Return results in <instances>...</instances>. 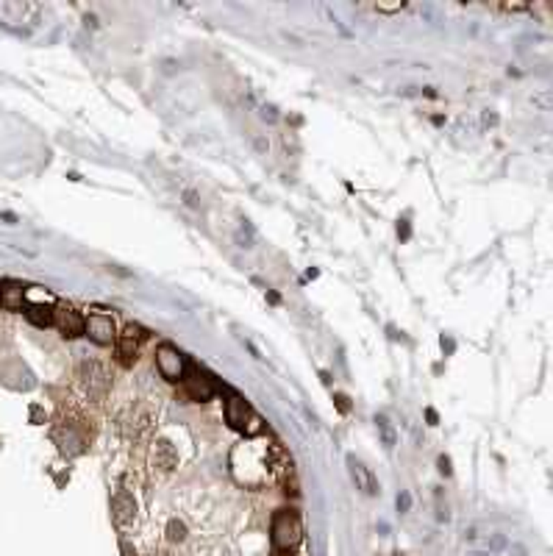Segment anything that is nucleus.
<instances>
[{
    "instance_id": "nucleus-1",
    "label": "nucleus",
    "mask_w": 553,
    "mask_h": 556,
    "mask_svg": "<svg viewBox=\"0 0 553 556\" xmlns=\"http://www.w3.org/2000/svg\"><path fill=\"white\" fill-rule=\"evenodd\" d=\"M300 534H303V528H300V520H298L295 512L281 509L273 517V545H276V551L295 548L300 543Z\"/></svg>"
},
{
    "instance_id": "nucleus-2",
    "label": "nucleus",
    "mask_w": 553,
    "mask_h": 556,
    "mask_svg": "<svg viewBox=\"0 0 553 556\" xmlns=\"http://www.w3.org/2000/svg\"><path fill=\"white\" fill-rule=\"evenodd\" d=\"M156 368H159V373H162L167 381H184L186 378L184 353H181L176 345H170V342H162V345L156 348Z\"/></svg>"
},
{
    "instance_id": "nucleus-3",
    "label": "nucleus",
    "mask_w": 553,
    "mask_h": 556,
    "mask_svg": "<svg viewBox=\"0 0 553 556\" xmlns=\"http://www.w3.org/2000/svg\"><path fill=\"white\" fill-rule=\"evenodd\" d=\"M145 337H147V334H145L139 325H126V331H123L120 339H117V359H120L123 368H131V365L137 362L139 342H142Z\"/></svg>"
},
{
    "instance_id": "nucleus-4",
    "label": "nucleus",
    "mask_w": 553,
    "mask_h": 556,
    "mask_svg": "<svg viewBox=\"0 0 553 556\" xmlns=\"http://www.w3.org/2000/svg\"><path fill=\"white\" fill-rule=\"evenodd\" d=\"M78 375H81V384H84V389H87L90 398L106 395V389H109V375H106V370H103L100 362H95V359L84 362L81 370H78Z\"/></svg>"
},
{
    "instance_id": "nucleus-5",
    "label": "nucleus",
    "mask_w": 553,
    "mask_h": 556,
    "mask_svg": "<svg viewBox=\"0 0 553 556\" xmlns=\"http://www.w3.org/2000/svg\"><path fill=\"white\" fill-rule=\"evenodd\" d=\"M84 331L97 345H111L117 339V328H114V320L109 315H90L84 320Z\"/></svg>"
},
{
    "instance_id": "nucleus-6",
    "label": "nucleus",
    "mask_w": 553,
    "mask_h": 556,
    "mask_svg": "<svg viewBox=\"0 0 553 556\" xmlns=\"http://www.w3.org/2000/svg\"><path fill=\"white\" fill-rule=\"evenodd\" d=\"M53 325L67 337V339H75L84 334V318L73 309V306H56L53 309Z\"/></svg>"
},
{
    "instance_id": "nucleus-7",
    "label": "nucleus",
    "mask_w": 553,
    "mask_h": 556,
    "mask_svg": "<svg viewBox=\"0 0 553 556\" xmlns=\"http://www.w3.org/2000/svg\"><path fill=\"white\" fill-rule=\"evenodd\" d=\"M111 512H114V520H117L120 528H131L134 520H137V501L126 490H120L111 501Z\"/></svg>"
},
{
    "instance_id": "nucleus-8",
    "label": "nucleus",
    "mask_w": 553,
    "mask_h": 556,
    "mask_svg": "<svg viewBox=\"0 0 553 556\" xmlns=\"http://www.w3.org/2000/svg\"><path fill=\"white\" fill-rule=\"evenodd\" d=\"M250 406L242 401V398H236V395H231L229 404H226V420H229L231 428H236V431H245V425L250 423Z\"/></svg>"
},
{
    "instance_id": "nucleus-9",
    "label": "nucleus",
    "mask_w": 553,
    "mask_h": 556,
    "mask_svg": "<svg viewBox=\"0 0 553 556\" xmlns=\"http://www.w3.org/2000/svg\"><path fill=\"white\" fill-rule=\"evenodd\" d=\"M348 467H351V476L356 481V490H362L365 495H378V481L375 476L370 473V467H365L362 462H356L353 457H348Z\"/></svg>"
},
{
    "instance_id": "nucleus-10",
    "label": "nucleus",
    "mask_w": 553,
    "mask_h": 556,
    "mask_svg": "<svg viewBox=\"0 0 553 556\" xmlns=\"http://www.w3.org/2000/svg\"><path fill=\"white\" fill-rule=\"evenodd\" d=\"M184 389H186V398L189 401H209L212 395H214V387H212V381L209 378H203V375H198V373H192L189 378H184Z\"/></svg>"
},
{
    "instance_id": "nucleus-11",
    "label": "nucleus",
    "mask_w": 553,
    "mask_h": 556,
    "mask_svg": "<svg viewBox=\"0 0 553 556\" xmlns=\"http://www.w3.org/2000/svg\"><path fill=\"white\" fill-rule=\"evenodd\" d=\"M153 459H156V467L173 470V467L178 464V454H176V448H173L170 440H159L156 448H153Z\"/></svg>"
},
{
    "instance_id": "nucleus-12",
    "label": "nucleus",
    "mask_w": 553,
    "mask_h": 556,
    "mask_svg": "<svg viewBox=\"0 0 553 556\" xmlns=\"http://www.w3.org/2000/svg\"><path fill=\"white\" fill-rule=\"evenodd\" d=\"M23 312H25V318H28L31 323L40 325V328L53 325V309H50V306H42V303H23Z\"/></svg>"
},
{
    "instance_id": "nucleus-13",
    "label": "nucleus",
    "mask_w": 553,
    "mask_h": 556,
    "mask_svg": "<svg viewBox=\"0 0 553 556\" xmlns=\"http://www.w3.org/2000/svg\"><path fill=\"white\" fill-rule=\"evenodd\" d=\"M0 306L20 309V306H23V289H20V286H6V289H0Z\"/></svg>"
},
{
    "instance_id": "nucleus-14",
    "label": "nucleus",
    "mask_w": 553,
    "mask_h": 556,
    "mask_svg": "<svg viewBox=\"0 0 553 556\" xmlns=\"http://www.w3.org/2000/svg\"><path fill=\"white\" fill-rule=\"evenodd\" d=\"M375 425H378V431H381V440H384V445L387 448H395V442H398V434H395V428L389 425V420L384 415L375 417Z\"/></svg>"
},
{
    "instance_id": "nucleus-15",
    "label": "nucleus",
    "mask_w": 553,
    "mask_h": 556,
    "mask_svg": "<svg viewBox=\"0 0 553 556\" xmlns=\"http://www.w3.org/2000/svg\"><path fill=\"white\" fill-rule=\"evenodd\" d=\"M167 537H170L173 543L186 540V526L181 523V520H170V523H167Z\"/></svg>"
},
{
    "instance_id": "nucleus-16",
    "label": "nucleus",
    "mask_w": 553,
    "mask_h": 556,
    "mask_svg": "<svg viewBox=\"0 0 553 556\" xmlns=\"http://www.w3.org/2000/svg\"><path fill=\"white\" fill-rule=\"evenodd\" d=\"M395 507H398L401 514H406V512L412 509V495H409V492H401V495L395 498Z\"/></svg>"
},
{
    "instance_id": "nucleus-17",
    "label": "nucleus",
    "mask_w": 553,
    "mask_h": 556,
    "mask_svg": "<svg viewBox=\"0 0 553 556\" xmlns=\"http://www.w3.org/2000/svg\"><path fill=\"white\" fill-rule=\"evenodd\" d=\"M403 6H406V3H392V6H384V3H375L372 8H375V11H387V14H392V11H401Z\"/></svg>"
},
{
    "instance_id": "nucleus-18",
    "label": "nucleus",
    "mask_w": 553,
    "mask_h": 556,
    "mask_svg": "<svg viewBox=\"0 0 553 556\" xmlns=\"http://www.w3.org/2000/svg\"><path fill=\"white\" fill-rule=\"evenodd\" d=\"M184 203L186 206H192V209H200V200H198V195H195V192H192V189H184Z\"/></svg>"
},
{
    "instance_id": "nucleus-19",
    "label": "nucleus",
    "mask_w": 553,
    "mask_h": 556,
    "mask_svg": "<svg viewBox=\"0 0 553 556\" xmlns=\"http://www.w3.org/2000/svg\"><path fill=\"white\" fill-rule=\"evenodd\" d=\"M262 117H265L267 123H276L278 120V114H276V109H273V106H262Z\"/></svg>"
},
{
    "instance_id": "nucleus-20",
    "label": "nucleus",
    "mask_w": 553,
    "mask_h": 556,
    "mask_svg": "<svg viewBox=\"0 0 553 556\" xmlns=\"http://www.w3.org/2000/svg\"><path fill=\"white\" fill-rule=\"evenodd\" d=\"M439 473L451 476V459H448V457H439Z\"/></svg>"
},
{
    "instance_id": "nucleus-21",
    "label": "nucleus",
    "mask_w": 553,
    "mask_h": 556,
    "mask_svg": "<svg viewBox=\"0 0 553 556\" xmlns=\"http://www.w3.org/2000/svg\"><path fill=\"white\" fill-rule=\"evenodd\" d=\"M504 545H506V540H504L501 534H495V537H492V551H501Z\"/></svg>"
},
{
    "instance_id": "nucleus-22",
    "label": "nucleus",
    "mask_w": 553,
    "mask_h": 556,
    "mask_svg": "<svg viewBox=\"0 0 553 556\" xmlns=\"http://www.w3.org/2000/svg\"><path fill=\"white\" fill-rule=\"evenodd\" d=\"M253 145H256V150H259V153H267V147H270V145H267V142H265L262 137L253 139Z\"/></svg>"
},
{
    "instance_id": "nucleus-23",
    "label": "nucleus",
    "mask_w": 553,
    "mask_h": 556,
    "mask_svg": "<svg viewBox=\"0 0 553 556\" xmlns=\"http://www.w3.org/2000/svg\"><path fill=\"white\" fill-rule=\"evenodd\" d=\"M511 556H525V548L523 545H511Z\"/></svg>"
},
{
    "instance_id": "nucleus-24",
    "label": "nucleus",
    "mask_w": 553,
    "mask_h": 556,
    "mask_svg": "<svg viewBox=\"0 0 553 556\" xmlns=\"http://www.w3.org/2000/svg\"><path fill=\"white\" fill-rule=\"evenodd\" d=\"M336 401H339V409H342V412H348V398H345V395H339Z\"/></svg>"
},
{
    "instance_id": "nucleus-25",
    "label": "nucleus",
    "mask_w": 553,
    "mask_h": 556,
    "mask_svg": "<svg viewBox=\"0 0 553 556\" xmlns=\"http://www.w3.org/2000/svg\"><path fill=\"white\" fill-rule=\"evenodd\" d=\"M398 234H401V236H403V239H406V236H409V226H406V220H403V226H398Z\"/></svg>"
},
{
    "instance_id": "nucleus-26",
    "label": "nucleus",
    "mask_w": 553,
    "mask_h": 556,
    "mask_svg": "<svg viewBox=\"0 0 553 556\" xmlns=\"http://www.w3.org/2000/svg\"><path fill=\"white\" fill-rule=\"evenodd\" d=\"M425 417H428V423H431V425H437V412H434V409H428Z\"/></svg>"
},
{
    "instance_id": "nucleus-27",
    "label": "nucleus",
    "mask_w": 553,
    "mask_h": 556,
    "mask_svg": "<svg viewBox=\"0 0 553 556\" xmlns=\"http://www.w3.org/2000/svg\"><path fill=\"white\" fill-rule=\"evenodd\" d=\"M470 556H490V554H470Z\"/></svg>"
},
{
    "instance_id": "nucleus-28",
    "label": "nucleus",
    "mask_w": 553,
    "mask_h": 556,
    "mask_svg": "<svg viewBox=\"0 0 553 556\" xmlns=\"http://www.w3.org/2000/svg\"><path fill=\"white\" fill-rule=\"evenodd\" d=\"M395 556H403V554H395Z\"/></svg>"
},
{
    "instance_id": "nucleus-29",
    "label": "nucleus",
    "mask_w": 553,
    "mask_h": 556,
    "mask_svg": "<svg viewBox=\"0 0 553 556\" xmlns=\"http://www.w3.org/2000/svg\"><path fill=\"white\" fill-rule=\"evenodd\" d=\"M278 556H284V554H278Z\"/></svg>"
}]
</instances>
